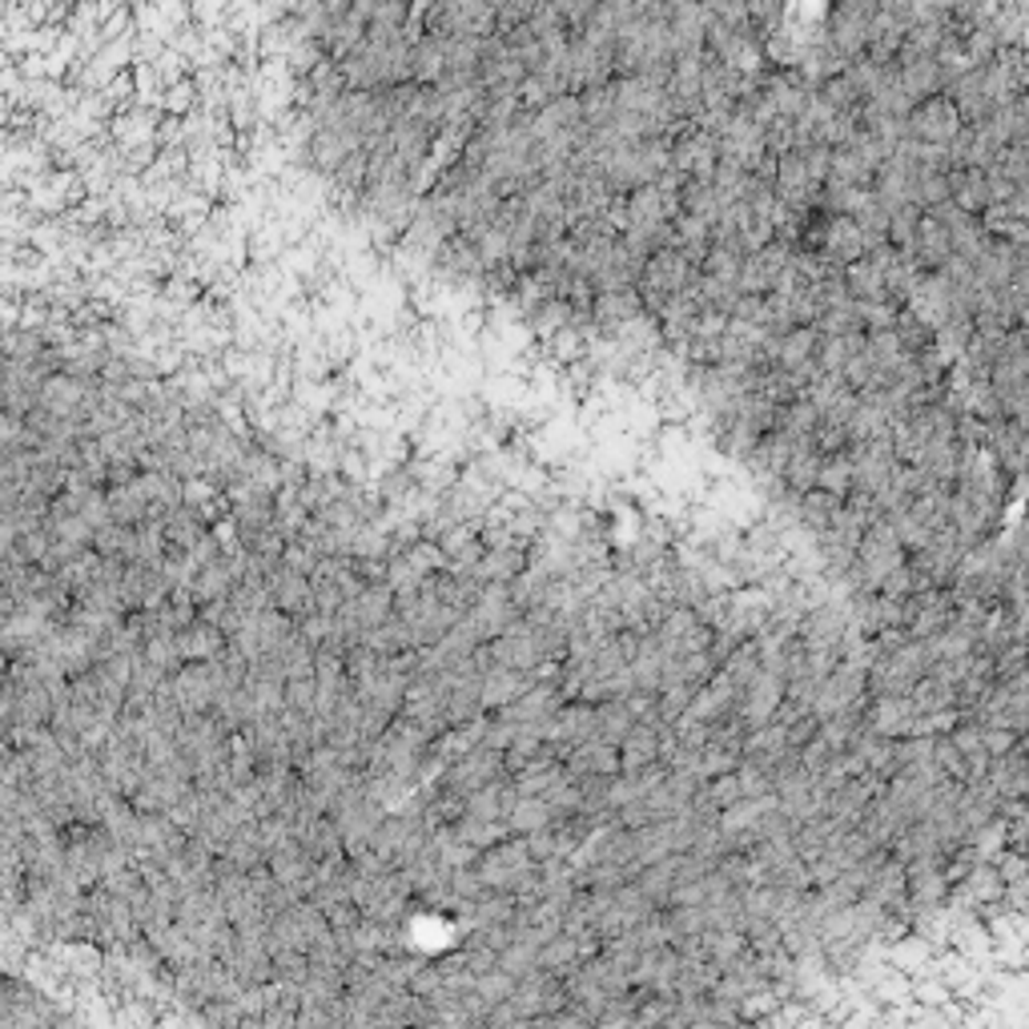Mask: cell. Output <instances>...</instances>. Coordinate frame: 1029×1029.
<instances>
[{"mask_svg":"<svg viewBox=\"0 0 1029 1029\" xmlns=\"http://www.w3.org/2000/svg\"><path fill=\"white\" fill-rule=\"evenodd\" d=\"M475 869L487 889H495V893H515V889L539 869V861H535L532 849H527V837H519V841H498V844H491V849H483Z\"/></svg>","mask_w":1029,"mask_h":1029,"instance_id":"cell-1","label":"cell"},{"mask_svg":"<svg viewBox=\"0 0 1029 1029\" xmlns=\"http://www.w3.org/2000/svg\"><path fill=\"white\" fill-rule=\"evenodd\" d=\"M503 773H507V753H498L491 744H479V748H471L463 760H454L451 768H447V788L471 797L475 788L491 785V780H498Z\"/></svg>","mask_w":1029,"mask_h":1029,"instance_id":"cell-2","label":"cell"},{"mask_svg":"<svg viewBox=\"0 0 1029 1029\" xmlns=\"http://www.w3.org/2000/svg\"><path fill=\"white\" fill-rule=\"evenodd\" d=\"M270 596H274L277 611H290V616L298 620V616L314 611V579L306 576V571H294V567L282 564L274 576H270Z\"/></svg>","mask_w":1029,"mask_h":1029,"instance_id":"cell-3","label":"cell"},{"mask_svg":"<svg viewBox=\"0 0 1029 1029\" xmlns=\"http://www.w3.org/2000/svg\"><path fill=\"white\" fill-rule=\"evenodd\" d=\"M174 692H178L181 712H213L218 692H213L210 664H201V660H186L181 672L174 675Z\"/></svg>","mask_w":1029,"mask_h":1029,"instance_id":"cell-4","label":"cell"},{"mask_svg":"<svg viewBox=\"0 0 1029 1029\" xmlns=\"http://www.w3.org/2000/svg\"><path fill=\"white\" fill-rule=\"evenodd\" d=\"M532 567V552L527 543H515V547H487V555L479 559L475 576L483 584H511L515 576H523Z\"/></svg>","mask_w":1029,"mask_h":1029,"instance_id":"cell-5","label":"cell"},{"mask_svg":"<svg viewBox=\"0 0 1029 1029\" xmlns=\"http://www.w3.org/2000/svg\"><path fill=\"white\" fill-rule=\"evenodd\" d=\"M178 643H181V655H186V660H201V664H206V660H218V655L230 648V636H225L213 620L198 616L189 628L178 631Z\"/></svg>","mask_w":1029,"mask_h":1029,"instance_id":"cell-6","label":"cell"},{"mask_svg":"<svg viewBox=\"0 0 1029 1029\" xmlns=\"http://www.w3.org/2000/svg\"><path fill=\"white\" fill-rule=\"evenodd\" d=\"M660 748H664V728H655V724H636V728L628 732V741L620 744L623 773H640V768L655 764L660 760Z\"/></svg>","mask_w":1029,"mask_h":1029,"instance_id":"cell-7","label":"cell"},{"mask_svg":"<svg viewBox=\"0 0 1029 1029\" xmlns=\"http://www.w3.org/2000/svg\"><path fill=\"white\" fill-rule=\"evenodd\" d=\"M105 498H109V515L113 523H125V527H137V523L149 519V495L141 491V483H109V491H105Z\"/></svg>","mask_w":1029,"mask_h":1029,"instance_id":"cell-8","label":"cell"},{"mask_svg":"<svg viewBox=\"0 0 1029 1029\" xmlns=\"http://www.w3.org/2000/svg\"><path fill=\"white\" fill-rule=\"evenodd\" d=\"M233 587H238V571H233L230 555H222V559H213V564H206L198 571V579H193V599L206 608V603H213V599L230 596Z\"/></svg>","mask_w":1029,"mask_h":1029,"instance_id":"cell-9","label":"cell"},{"mask_svg":"<svg viewBox=\"0 0 1029 1029\" xmlns=\"http://www.w3.org/2000/svg\"><path fill=\"white\" fill-rule=\"evenodd\" d=\"M93 547H97L105 559L137 564V555H141V535H137V527H125V523H105V527L93 535Z\"/></svg>","mask_w":1029,"mask_h":1029,"instance_id":"cell-10","label":"cell"},{"mask_svg":"<svg viewBox=\"0 0 1029 1029\" xmlns=\"http://www.w3.org/2000/svg\"><path fill=\"white\" fill-rule=\"evenodd\" d=\"M355 611L366 631L395 620V591H390V584H366L363 596L355 599Z\"/></svg>","mask_w":1029,"mask_h":1029,"instance_id":"cell-11","label":"cell"},{"mask_svg":"<svg viewBox=\"0 0 1029 1029\" xmlns=\"http://www.w3.org/2000/svg\"><path fill=\"white\" fill-rule=\"evenodd\" d=\"M547 825H555V820H552V808H547V800L543 797H519L515 800V808L507 812L511 837H527V832H539V829H547Z\"/></svg>","mask_w":1029,"mask_h":1029,"instance_id":"cell-12","label":"cell"},{"mask_svg":"<svg viewBox=\"0 0 1029 1029\" xmlns=\"http://www.w3.org/2000/svg\"><path fill=\"white\" fill-rule=\"evenodd\" d=\"M631 728H636V716H631L628 700H603V704H599V736H603V741L623 744Z\"/></svg>","mask_w":1029,"mask_h":1029,"instance_id":"cell-13","label":"cell"},{"mask_svg":"<svg viewBox=\"0 0 1029 1029\" xmlns=\"http://www.w3.org/2000/svg\"><path fill=\"white\" fill-rule=\"evenodd\" d=\"M498 969L511 977H523V974H532V969H539V945H532L527 937H515L507 949L498 953Z\"/></svg>","mask_w":1029,"mask_h":1029,"instance_id":"cell-14","label":"cell"},{"mask_svg":"<svg viewBox=\"0 0 1029 1029\" xmlns=\"http://www.w3.org/2000/svg\"><path fill=\"white\" fill-rule=\"evenodd\" d=\"M201 817H206V797H201V788L193 785L186 792V797L178 800V805L169 808V820L178 825V829H186V832H193L201 825Z\"/></svg>","mask_w":1029,"mask_h":1029,"instance_id":"cell-15","label":"cell"},{"mask_svg":"<svg viewBox=\"0 0 1029 1029\" xmlns=\"http://www.w3.org/2000/svg\"><path fill=\"white\" fill-rule=\"evenodd\" d=\"M286 708L302 712V716H314V712H318V680H314V675L286 680Z\"/></svg>","mask_w":1029,"mask_h":1029,"instance_id":"cell-16","label":"cell"},{"mask_svg":"<svg viewBox=\"0 0 1029 1029\" xmlns=\"http://www.w3.org/2000/svg\"><path fill=\"white\" fill-rule=\"evenodd\" d=\"M407 989L414 997H422V1001H431V997H439L447 989V969H443V965H422L419 974L410 977Z\"/></svg>","mask_w":1029,"mask_h":1029,"instance_id":"cell-17","label":"cell"}]
</instances>
